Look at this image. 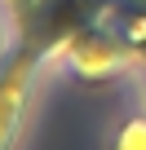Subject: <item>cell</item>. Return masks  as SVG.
<instances>
[{
  "label": "cell",
  "mask_w": 146,
  "mask_h": 150,
  "mask_svg": "<svg viewBox=\"0 0 146 150\" xmlns=\"http://www.w3.org/2000/svg\"><path fill=\"white\" fill-rule=\"evenodd\" d=\"M120 150H146V124H128V132H124Z\"/></svg>",
  "instance_id": "obj_1"
}]
</instances>
